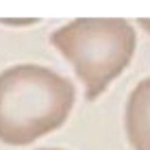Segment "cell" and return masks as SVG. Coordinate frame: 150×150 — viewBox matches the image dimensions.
<instances>
[{
	"instance_id": "1",
	"label": "cell",
	"mask_w": 150,
	"mask_h": 150,
	"mask_svg": "<svg viewBox=\"0 0 150 150\" xmlns=\"http://www.w3.org/2000/svg\"><path fill=\"white\" fill-rule=\"evenodd\" d=\"M76 89L68 76L37 63L0 72V142L28 146L68 122Z\"/></svg>"
},
{
	"instance_id": "2",
	"label": "cell",
	"mask_w": 150,
	"mask_h": 150,
	"mask_svg": "<svg viewBox=\"0 0 150 150\" xmlns=\"http://www.w3.org/2000/svg\"><path fill=\"white\" fill-rule=\"evenodd\" d=\"M50 41L72 63L89 102L100 98L124 70L137 48L135 26L120 18H83L63 24Z\"/></svg>"
},
{
	"instance_id": "3",
	"label": "cell",
	"mask_w": 150,
	"mask_h": 150,
	"mask_svg": "<svg viewBox=\"0 0 150 150\" xmlns=\"http://www.w3.org/2000/svg\"><path fill=\"white\" fill-rule=\"evenodd\" d=\"M124 128L133 150H150V76L139 81L128 94Z\"/></svg>"
},
{
	"instance_id": "4",
	"label": "cell",
	"mask_w": 150,
	"mask_h": 150,
	"mask_svg": "<svg viewBox=\"0 0 150 150\" xmlns=\"http://www.w3.org/2000/svg\"><path fill=\"white\" fill-rule=\"evenodd\" d=\"M139 24H142V28L146 30V33H150V20L148 18H142V20H139Z\"/></svg>"
},
{
	"instance_id": "5",
	"label": "cell",
	"mask_w": 150,
	"mask_h": 150,
	"mask_svg": "<svg viewBox=\"0 0 150 150\" xmlns=\"http://www.w3.org/2000/svg\"><path fill=\"white\" fill-rule=\"evenodd\" d=\"M37 150H61V148H37Z\"/></svg>"
}]
</instances>
